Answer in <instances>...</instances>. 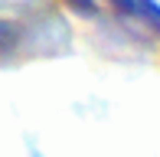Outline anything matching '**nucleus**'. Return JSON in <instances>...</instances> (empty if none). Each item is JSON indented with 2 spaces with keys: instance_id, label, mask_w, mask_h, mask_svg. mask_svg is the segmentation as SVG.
<instances>
[{
  "instance_id": "nucleus-1",
  "label": "nucleus",
  "mask_w": 160,
  "mask_h": 157,
  "mask_svg": "<svg viewBox=\"0 0 160 157\" xmlns=\"http://www.w3.org/2000/svg\"><path fill=\"white\" fill-rule=\"evenodd\" d=\"M65 7H69L72 13H78V17H92L95 13V0H62Z\"/></svg>"
},
{
  "instance_id": "nucleus-2",
  "label": "nucleus",
  "mask_w": 160,
  "mask_h": 157,
  "mask_svg": "<svg viewBox=\"0 0 160 157\" xmlns=\"http://www.w3.org/2000/svg\"><path fill=\"white\" fill-rule=\"evenodd\" d=\"M7 36H10V26H3V23H0V39H7ZM0 49H3V43H0Z\"/></svg>"
}]
</instances>
